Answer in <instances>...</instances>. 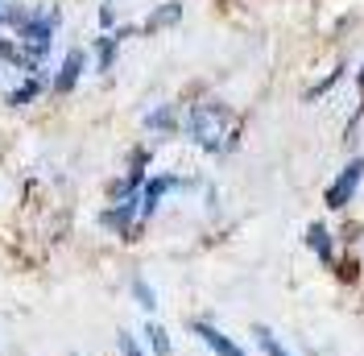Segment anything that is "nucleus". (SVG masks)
Instances as JSON below:
<instances>
[{
	"mask_svg": "<svg viewBox=\"0 0 364 356\" xmlns=\"http://www.w3.org/2000/svg\"><path fill=\"white\" fill-rule=\"evenodd\" d=\"M145 348H149V356H174L170 332H166L161 323H145Z\"/></svg>",
	"mask_w": 364,
	"mask_h": 356,
	"instance_id": "9",
	"label": "nucleus"
},
{
	"mask_svg": "<svg viewBox=\"0 0 364 356\" xmlns=\"http://www.w3.org/2000/svg\"><path fill=\"white\" fill-rule=\"evenodd\" d=\"M38 95H42V79H38V75H29L21 88L9 91V100H4V104H9V108H25V104H33Z\"/></svg>",
	"mask_w": 364,
	"mask_h": 356,
	"instance_id": "10",
	"label": "nucleus"
},
{
	"mask_svg": "<svg viewBox=\"0 0 364 356\" xmlns=\"http://www.w3.org/2000/svg\"><path fill=\"white\" fill-rule=\"evenodd\" d=\"M186 328L199 335V340H203V344H207V348H211L215 356H245V348H240L232 335H224L220 328H215V323H207V319H191Z\"/></svg>",
	"mask_w": 364,
	"mask_h": 356,
	"instance_id": "5",
	"label": "nucleus"
},
{
	"mask_svg": "<svg viewBox=\"0 0 364 356\" xmlns=\"http://www.w3.org/2000/svg\"><path fill=\"white\" fill-rule=\"evenodd\" d=\"M141 216V195H124L120 203H108L100 211V228H108L112 236H124L133 241V220Z\"/></svg>",
	"mask_w": 364,
	"mask_h": 356,
	"instance_id": "3",
	"label": "nucleus"
},
{
	"mask_svg": "<svg viewBox=\"0 0 364 356\" xmlns=\"http://www.w3.org/2000/svg\"><path fill=\"white\" fill-rule=\"evenodd\" d=\"M252 335H257V348H261L265 356H290V352H286V344H282V340H277L265 323H257V328H252Z\"/></svg>",
	"mask_w": 364,
	"mask_h": 356,
	"instance_id": "14",
	"label": "nucleus"
},
{
	"mask_svg": "<svg viewBox=\"0 0 364 356\" xmlns=\"http://www.w3.org/2000/svg\"><path fill=\"white\" fill-rule=\"evenodd\" d=\"M100 21H104V25H112V21H116V13H112V4H104V9H100Z\"/></svg>",
	"mask_w": 364,
	"mask_h": 356,
	"instance_id": "17",
	"label": "nucleus"
},
{
	"mask_svg": "<svg viewBox=\"0 0 364 356\" xmlns=\"http://www.w3.org/2000/svg\"><path fill=\"white\" fill-rule=\"evenodd\" d=\"M306 245H311V248L318 253V261H323V266H331V261H336V248H331V232H327L323 224H311V232H306Z\"/></svg>",
	"mask_w": 364,
	"mask_h": 356,
	"instance_id": "8",
	"label": "nucleus"
},
{
	"mask_svg": "<svg viewBox=\"0 0 364 356\" xmlns=\"http://www.w3.org/2000/svg\"><path fill=\"white\" fill-rule=\"evenodd\" d=\"M83 67H87V54L75 46V50H67V58H63V67H58V75H54V95H67V91H75V83L83 79Z\"/></svg>",
	"mask_w": 364,
	"mask_h": 356,
	"instance_id": "6",
	"label": "nucleus"
},
{
	"mask_svg": "<svg viewBox=\"0 0 364 356\" xmlns=\"http://www.w3.org/2000/svg\"><path fill=\"white\" fill-rule=\"evenodd\" d=\"M70 356H79V352H70Z\"/></svg>",
	"mask_w": 364,
	"mask_h": 356,
	"instance_id": "20",
	"label": "nucleus"
},
{
	"mask_svg": "<svg viewBox=\"0 0 364 356\" xmlns=\"http://www.w3.org/2000/svg\"><path fill=\"white\" fill-rule=\"evenodd\" d=\"M129 38V29H120V33H108V38H100L95 42V58H100V70H112L116 63V46Z\"/></svg>",
	"mask_w": 364,
	"mask_h": 356,
	"instance_id": "11",
	"label": "nucleus"
},
{
	"mask_svg": "<svg viewBox=\"0 0 364 356\" xmlns=\"http://www.w3.org/2000/svg\"><path fill=\"white\" fill-rule=\"evenodd\" d=\"M228 125H232V112L224 104H195L186 112V137L195 145H203L207 154H224L228 150Z\"/></svg>",
	"mask_w": 364,
	"mask_h": 356,
	"instance_id": "1",
	"label": "nucleus"
},
{
	"mask_svg": "<svg viewBox=\"0 0 364 356\" xmlns=\"http://www.w3.org/2000/svg\"><path fill=\"white\" fill-rule=\"evenodd\" d=\"M63 21V13L58 9H46V13H29V21L17 29V42H21V54L25 63L38 70L46 54H50V38H54V25Z\"/></svg>",
	"mask_w": 364,
	"mask_h": 356,
	"instance_id": "2",
	"label": "nucleus"
},
{
	"mask_svg": "<svg viewBox=\"0 0 364 356\" xmlns=\"http://www.w3.org/2000/svg\"><path fill=\"white\" fill-rule=\"evenodd\" d=\"M145 129H149V133H174V129H178V116H174L170 104H161V108H154L145 116Z\"/></svg>",
	"mask_w": 364,
	"mask_h": 356,
	"instance_id": "12",
	"label": "nucleus"
},
{
	"mask_svg": "<svg viewBox=\"0 0 364 356\" xmlns=\"http://www.w3.org/2000/svg\"><path fill=\"white\" fill-rule=\"evenodd\" d=\"M360 178H364V157H356V162H348L340 170V178L327 187V207H331V211H336V207H348L352 195H356V187H360Z\"/></svg>",
	"mask_w": 364,
	"mask_h": 356,
	"instance_id": "4",
	"label": "nucleus"
},
{
	"mask_svg": "<svg viewBox=\"0 0 364 356\" xmlns=\"http://www.w3.org/2000/svg\"><path fill=\"white\" fill-rule=\"evenodd\" d=\"M360 83H364V70H360Z\"/></svg>",
	"mask_w": 364,
	"mask_h": 356,
	"instance_id": "18",
	"label": "nucleus"
},
{
	"mask_svg": "<svg viewBox=\"0 0 364 356\" xmlns=\"http://www.w3.org/2000/svg\"><path fill=\"white\" fill-rule=\"evenodd\" d=\"M116 348H120V356H149L133 332H116Z\"/></svg>",
	"mask_w": 364,
	"mask_h": 356,
	"instance_id": "16",
	"label": "nucleus"
},
{
	"mask_svg": "<svg viewBox=\"0 0 364 356\" xmlns=\"http://www.w3.org/2000/svg\"><path fill=\"white\" fill-rule=\"evenodd\" d=\"M170 187H178V178H174V174L145 178V187H141V220H149V216L158 211V203L166 199V191H170Z\"/></svg>",
	"mask_w": 364,
	"mask_h": 356,
	"instance_id": "7",
	"label": "nucleus"
},
{
	"mask_svg": "<svg viewBox=\"0 0 364 356\" xmlns=\"http://www.w3.org/2000/svg\"><path fill=\"white\" fill-rule=\"evenodd\" d=\"M129 290H133V298H136V307H141V311H158V294H154V286H149L141 273L129 282Z\"/></svg>",
	"mask_w": 364,
	"mask_h": 356,
	"instance_id": "15",
	"label": "nucleus"
},
{
	"mask_svg": "<svg viewBox=\"0 0 364 356\" xmlns=\"http://www.w3.org/2000/svg\"><path fill=\"white\" fill-rule=\"evenodd\" d=\"M178 17H182V4H178V0H170V4H161V9H154V13H149L145 29L154 33V29H161V25H174Z\"/></svg>",
	"mask_w": 364,
	"mask_h": 356,
	"instance_id": "13",
	"label": "nucleus"
},
{
	"mask_svg": "<svg viewBox=\"0 0 364 356\" xmlns=\"http://www.w3.org/2000/svg\"><path fill=\"white\" fill-rule=\"evenodd\" d=\"M0 9H4V0H0Z\"/></svg>",
	"mask_w": 364,
	"mask_h": 356,
	"instance_id": "19",
	"label": "nucleus"
}]
</instances>
